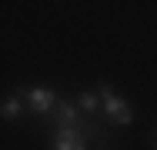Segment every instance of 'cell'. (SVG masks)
<instances>
[{
    "mask_svg": "<svg viewBox=\"0 0 157 150\" xmlns=\"http://www.w3.org/2000/svg\"><path fill=\"white\" fill-rule=\"evenodd\" d=\"M27 107H30V114H50L57 107V97L50 87H30L27 90Z\"/></svg>",
    "mask_w": 157,
    "mask_h": 150,
    "instance_id": "cell-3",
    "label": "cell"
},
{
    "mask_svg": "<svg viewBox=\"0 0 157 150\" xmlns=\"http://www.w3.org/2000/svg\"><path fill=\"white\" fill-rule=\"evenodd\" d=\"M77 103H80L84 114H97V110H100V97H97V93H80Z\"/></svg>",
    "mask_w": 157,
    "mask_h": 150,
    "instance_id": "cell-6",
    "label": "cell"
},
{
    "mask_svg": "<svg viewBox=\"0 0 157 150\" xmlns=\"http://www.w3.org/2000/svg\"><path fill=\"white\" fill-rule=\"evenodd\" d=\"M20 114H24V100H20V97H7V100L0 103V117L3 120H17Z\"/></svg>",
    "mask_w": 157,
    "mask_h": 150,
    "instance_id": "cell-5",
    "label": "cell"
},
{
    "mask_svg": "<svg viewBox=\"0 0 157 150\" xmlns=\"http://www.w3.org/2000/svg\"><path fill=\"white\" fill-rule=\"evenodd\" d=\"M151 147H154V150H157V133H154V137H151Z\"/></svg>",
    "mask_w": 157,
    "mask_h": 150,
    "instance_id": "cell-7",
    "label": "cell"
},
{
    "mask_svg": "<svg viewBox=\"0 0 157 150\" xmlns=\"http://www.w3.org/2000/svg\"><path fill=\"white\" fill-rule=\"evenodd\" d=\"M97 97H100V107H104V117L110 120V123H130L134 120V107L127 103V100H121L117 93H114V87H107V84H100V90H97Z\"/></svg>",
    "mask_w": 157,
    "mask_h": 150,
    "instance_id": "cell-1",
    "label": "cell"
},
{
    "mask_svg": "<svg viewBox=\"0 0 157 150\" xmlns=\"http://www.w3.org/2000/svg\"><path fill=\"white\" fill-rule=\"evenodd\" d=\"M54 120H57V127H77V103H70V100H57V107H54Z\"/></svg>",
    "mask_w": 157,
    "mask_h": 150,
    "instance_id": "cell-4",
    "label": "cell"
},
{
    "mask_svg": "<svg viewBox=\"0 0 157 150\" xmlns=\"http://www.w3.org/2000/svg\"><path fill=\"white\" fill-rule=\"evenodd\" d=\"M50 147L54 150H87L90 140L80 127H57L54 137H50Z\"/></svg>",
    "mask_w": 157,
    "mask_h": 150,
    "instance_id": "cell-2",
    "label": "cell"
}]
</instances>
